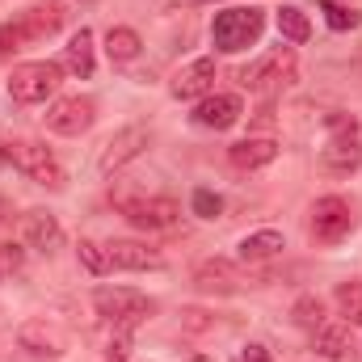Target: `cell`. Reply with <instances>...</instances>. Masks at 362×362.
I'll return each instance as SVG.
<instances>
[{
    "label": "cell",
    "mask_w": 362,
    "mask_h": 362,
    "mask_svg": "<svg viewBox=\"0 0 362 362\" xmlns=\"http://www.w3.org/2000/svg\"><path fill=\"white\" fill-rule=\"evenodd\" d=\"M110 202L144 232H165L181 219V202L169 194H139V189H110Z\"/></svg>",
    "instance_id": "6da1fadb"
},
{
    "label": "cell",
    "mask_w": 362,
    "mask_h": 362,
    "mask_svg": "<svg viewBox=\"0 0 362 362\" xmlns=\"http://www.w3.org/2000/svg\"><path fill=\"white\" fill-rule=\"evenodd\" d=\"M262 30H266V8H223L211 21V42H215V51L236 55V51L253 47L262 38Z\"/></svg>",
    "instance_id": "7a4b0ae2"
},
{
    "label": "cell",
    "mask_w": 362,
    "mask_h": 362,
    "mask_svg": "<svg viewBox=\"0 0 362 362\" xmlns=\"http://www.w3.org/2000/svg\"><path fill=\"white\" fill-rule=\"evenodd\" d=\"M93 308L101 312L105 325L127 329V333H131L135 325H144V320L156 312V303H152L148 295L131 291V286H97V291H93Z\"/></svg>",
    "instance_id": "3957f363"
},
{
    "label": "cell",
    "mask_w": 362,
    "mask_h": 362,
    "mask_svg": "<svg viewBox=\"0 0 362 362\" xmlns=\"http://www.w3.org/2000/svg\"><path fill=\"white\" fill-rule=\"evenodd\" d=\"M59 81H64V64H51V59L21 64L8 76V97L17 105H38V101H47L51 93L59 89Z\"/></svg>",
    "instance_id": "277c9868"
},
{
    "label": "cell",
    "mask_w": 362,
    "mask_h": 362,
    "mask_svg": "<svg viewBox=\"0 0 362 362\" xmlns=\"http://www.w3.org/2000/svg\"><path fill=\"white\" fill-rule=\"evenodd\" d=\"M295 81V51L291 47H274L270 55H262L257 64L240 68V85L249 93H278Z\"/></svg>",
    "instance_id": "5b68a950"
},
{
    "label": "cell",
    "mask_w": 362,
    "mask_h": 362,
    "mask_svg": "<svg viewBox=\"0 0 362 362\" xmlns=\"http://www.w3.org/2000/svg\"><path fill=\"white\" fill-rule=\"evenodd\" d=\"M152 144V131L144 127V122H131V127H122L105 148H101V156H97V173L101 177H114L118 169H127L135 156H144V148Z\"/></svg>",
    "instance_id": "8992f818"
},
{
    "label": "cell",
    "mask_w": 362,
    "mask_h": 362,
    "mask_svg": "<svg viewBox=\"0 0 362 362\" xmlns=\"http://www.w3.org/2000/svg\"><path fill=\"white\" fill-rule=\"evenodd\" d=\"M350 228H354V211H350L346 198H337V194L316 198V206H312V236H316L320 245H337V240H346Z\"/></svg>",
    "instance_id": "52a82bcc"
},
{
    "label": "cell",
    "mask_w": 362,
    "mask_h": 362,
    "mask_svg": "<svg viewBox=\"0 0 362 362\" xmlns=\"http://www.w3.org/2000/svg\"><path fill=\"white\" fill-rule=\"evenodd\" d=\"M8 160L25 173L30 181H38V185H51V189H59L64 185V169H59V160L51 156V148L47 144H38V139H25V144H17V152H8Z\"/></svg>",
    "instance_id": "ba28073f"
},
{
    "label": "cell",
    "mask_w": 362,
    "mask_h": 362,
    "mask_svg": "<svg viewBox=\"0 0 362 362\" xmlns=\"http://www.w3.org/2000/svg\"><path fill=\"white\" fill-rule=\"evenodd\" d=\"M97 118V105L89 97H59L51 110H47V127L55 135H85Z\"/></svg>",
    "instance_id": "9c48e42d"
},
{
    "label": "cell",
    "mask_w": 362,
    "mask_h": 362,
    "mask_svg": "<svg viewBox=\"0 0 362 362\" xmlns=\"http://www.w3.org/2000/svg\"><path fill=\"white\" fill-rule=\"evenodd\" d=\"M240 114H245V105H240L236 93H215V97L206 93L198 101V110H194V122L206 127V131H228V127L240 122Z\"/></svg>",
    "instance_id": "30bf717a"
},
{
    "label": "cell",
    "mask_w": 362,
    "mask_h": 362,
    "mask_svg": "<svg viewBox=\"0 0 362 362\" xmlns=\"http://www.w3.org/2000/svg\"><path fill=\"white\" fill-rule=\"evenodd\" d=\"M21 240L34 253H55L59 240H64V228H59V219L51 211H25L21 215Z\"/></svg>",
    "instance_id": "8fae6325"
},
{
    "label": "cell",
    "mask_w": 362,
    "mask_h": 362,
    "mask_svg": "<svg viewBox=\"0 0 362 362\" xmlns=\"http://www.w3.org/2000/svg\"><path fill=\"white\" fill-rule=\"evenodd\" d=\"M194 286L198 291H215V295H232V291L245 286V274H240V266H232L228 257H206L194 270Z\"/></svg>",
    "instance_id": "7c38bea8"
},
{
    "label": "cell",
    "mask_w": 362,
    "mask_h": 362,
    "mask_svg": "<svg viewBox=\"0 0 362 362\" xmlns=\"http://www.w3.org/2000/svg\"><path fill=\"white\" fill-rule=\"evenodd\" d=\"M17 341H21L30 354H42V358H59V354L68 350L64 329L51 325V320H25V325L17 329Z\"/></svg>",
    "instance_id": "4fadbf2b"
},
{
    "label": "cell",
    "mask_w": 362,
    "mask_h": 362,
    "mask_svg": "<svg viewBox=\"0 0 362 362\" xmlns=\"http://www.w3.org/2000/svg\"><path fill=\"white\" fill-rule=\"evenodd\" d=\"M173 97L177 101H194V97H206V93L215 89V59L211 55H202V59H194V64H185L177 76H173Z\"/></svg>",
    "instance_id": "5bb4252c"
},
{
    "label": "cell",
    "mask_w": 362,
    "mask_h": 362,
    "mask_svg": "<svg viewBox=\"0 0 362 362\" xmlns=\"http://www.w3.org/2000/svg\"><path fill=\"white\" fill-rule=\"evenodd\" d=\"M105 257H110V270H160L165 257L139 240H114L105 245Z\"/></svg>",
    "instance_id": "9a60e30c"
},
{
    "label": "cell",
    "mask_w": 362,
    "mask_h": 362,
    "mask_svg": "<svg viewBox=\"0 0 362 362\" xmlns=\"http://www.w3.org/2000/svg\"><path fill=\"white\" fill-rule=\"evenodd\" d=\"M274 156H278V144L274 139H257V135H249V139H240V144H232L228 148V160L240 169V173H253V169H266Z\"/></svg>",
    "instance_id": "2e32d148"
},
{
    "label": "cell",
    "mask_w": 362,
    "mask_h": 362,
    "mask_svg": "<svg viewBox=\"0 0 362 362\" xmlns=\"http://www.w3.org/2000/svg\"><path fill=\"white\" fill-rule=\"evenodd\" d=\"M17 21H21V30L30 34V42H38V38L59 34L64 21H68V13H64V4H34V8H25Z\"/></svg>",
    "instance_id": "e0dca14e"
},
{
    "label": "cell",
    "mask_w": 362,
    "mask_h": 362,
    "mask_svg": "<svg viewBox=\"0 0 362 362\" xmlns=\"http://www.w3.org/2000/svg\"><path fill=\"white\" fill-rule=\"evenodd\" d=\"M320 165H325L329 173H354V169L362 165L358 135H333V139H329V148L320 152Z\"/></svg>",
    "instance_id": "ac0fdd59"
},
{
    "label": "cell",
    "mask_w": 362,
    "mask_h": 362,
    "mask_svg": "<svg viewBox=\"0 0 362 362\" xmlns=\"http://www.w3.org/2000/svg\"><path fill=\"white\" fill-rule=\"evenodd\" d=\"M316 354L329 362H341L354 354V329L350 325H320L316 329Z\"/></svg>",
    "instance_id": "d6986e66"
},
{
    "label": "cell",
    "mask_w": 362,
    "mask_h": 362,
    "mask_svg": "<svg viewBox=\"0 0 362 362\" xmlns=\"http://www.w3.org/2000/svg\"><path fill=\"white\" fill-rule=\"evenodd\" d=\"M64 68H68L72 76H81V81H89L93 76L97 59H93V30L89 25H81V30L72 34V42L64 47Z\"/></svg>",
    "instance_id": "ffe728a7"
},
{
    "label": "cell",
    "mask_w": 362,
    "mask_h": 362,
    "mask_svg": "<svg viewBox=\"0 0 362 362\" xmlns=\"http://www.w3.org/2000/svg\"><path fill=\"white\" fill-rule=\"evenodd\" d=\"M282 249H286L282 232L266 228V232H253V236H245V240H240V262L257 266V262H270V257H278Z\"/></svg>",
    "instance_id": "44dd1931"
},
{
    "label": "cell",
    "mask_w": 362,
    "mask_h": 362,
    "mask_svg": "<svg viewBox=\"0 0 362 362\" xmlns=\"http://www.w3.org/2000/svg\"><path fill=\"white\" fill-rule=\"evenodd\" d=\"M139 34L131 30V25H110V34H105V55L114 59V64H131L135 55H139Z\"/></svg>",
    "instance_id": "7402d4cb"
},
{
    "label": "cell",
    "mask_w": 362,
    "mask_h": 362,
    "mask_svg": "<svg viewBox=\"0 0 362 362\" xmlns=\"http://www.w3.org/2000/svg\"><path fill=\"white\" fill-rule=\"evenodd\" d=\"M278 34H282L286 42H308V38H312L308 13H303L299 4H282V8H278Z\"/></svg>",
    "instance_id": "603a6c76"
},
{
    "label": "cell",
    "mask_w": 362,
    "mask_h": 362,
    "mask_svg": "<svg viewBox=\"0 0 362 362\" xmlns=\"http://www.w3.org/2000/svg\"><path fill=\"white\" fill-rule=\"evenodd\" d=\"M333 299H337V312L346 316V325H362V282H341Z\"/></svg>",
    "instance_id": "cb8c5ba5"
},
{
    "label": "cell",
    "mask_w": 362,
    "mask_h": 362,
    "mask_svg": "<svg viewBox=\"0 0 362 362\" xmlns=\"http://www.w3.org/2000/svg\"><path fill=\"white\" fill-rule=\"evenodd\" d=\"M291 316H295V325H299V329H312V333H316V329L325 325V303H320L316 295H303V299L291 308Z\"/></svg>",
    "instance_id": "d4e9b609"
},
{
    "label": "cell",
    "mask_w": 362,
    "mask_h": 362,
    "mask_svg": "<svg viewBox=\"0 0 362 362\" xmlns=\"http://www.w3.org/2000/svg\"><path fill=\"white\" fill-rule=\"evenodd\" d=\"M76 257H81V266H85L89 274H110L105 245H97V240H81V245H76Z\"/></svg>",
    "instance_id": "484cf974"
},
{
    "label": "cell",
    "mask_w": 362,
    "mask_h": 362,
    "mask_svg": "<svg viewBox=\"0 0 362 362\" xmlns=\"http://www.w3.org/2000/svg\"><path fill=\"white\" fill-rule=\"evenodd\" d=\"M325 21H329L333 30H358V25H362V13L346 8V4H337V0H325Z\"/></svg>",
    "instance_id": "4316f807"
},
{
    "label": "cell",
    "mask_w": 362,
    "mask_h": 362,
    "mask_svg": "<svg viewBox=\"0 0 362 362\" xmlns=\"http://www.w3.org/2000/svg\"><path fill=\"white\" fill-rule=\"evenodd\" d=\"M25 42H30V34L21 30V21H4V25H0V59L17 55Z\"/></svg>",
    "instance_id": "83f0119b"
},
{
    "label": "cell",
    "mask_w": 362,
    "mask_h": 362,
    "mask_svg": "<svg viewBox=\"0 0 362 362\" xmlns=\"http://www.w3.org/2000/svg\"><path fill=\"white\" fill-rule=\"evenodd\" d=\"M219 211H223L219 194H211V189H194V215H198V219H215Z\"/></svg>",
    "instance_id": "f1b7e54d"
},
{
    "label": "cell",
    "mask_w": 362,
    "mask_h": 362,
    "mask_svg": "<svg viewBox=\"0 0 362 362\" xmlns=\"http://www.w3.org/2000/svg\"><path fill=\"white\" fill-rule=\"evenodd\" d=\"M325 127H329L333 135H358V118H354V114H341V110L325 114Z\"/></svg>",
    "instance_id": "f546056e"
},
{
    "label": "cell",
    "mask_w": 362,
    "mask_h": 362,
    "mask_svg": "<svg viewBox=\"0 0 362 362\" xmlns=\"http://www.w3.org/2000/svg\"><path fill=\"white\" fill-rule=\"evenodd\" d=\"M131 358V337H127V329H114V337H110V354L105 362H127Z\"/></svg>",
    "instance_id": "4dcf8cb0"
},
{
    "label": "cell",
    "mask_w": 362,
    "mask_h": 362,
    "mask_svg": "<svg viewBox=\"0 0 362 362\" xmlns=\"http://www.w3.org/2000/svg\"><path fill=\"white\" fill-rule=\"evenodd\" d=\"M17 262H21V253H17L13 245H0V278L8 270H17Z\"/></svg>",
    "instance_id": "1f68e13d"
},
{
    "label": "cell",
    "mask_w": 362,
    "mask_h": 362,
    "mask_svg": "<svg viewBox=\"0 0 362 362\" xmlns=\"http://www.w3.org/2000/svg\"><path fill=\"white\" fill-rule=\"evenodd\" d=\"M240 362H270V354H266V346H245Z\"/></svg>",
    "instance_id": "d6a6232c"
},
{
    "label": "cell",
    "mask_w": 362,
    "mask_h": 362,
    "mask_svg": "<svg viewBox=\"0 0 362 362\" xmlns=\"http://www.w3.org/2000/svg\"><path fill=\"white\" fill-rule=\"evenodd\" d=\"M81 4H93V0H81Z\"/></svg>",
    "instance_id": "836d02e7"
}]
</instances>
